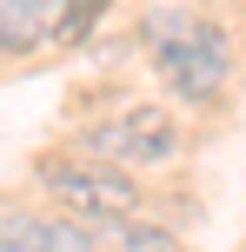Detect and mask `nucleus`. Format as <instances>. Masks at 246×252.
Segmentation results:
<instances>
[{"mask_svg": "<svg viewBox=\"0 0 246 252\" xmlns=\"http://www.w3.org/2000/svg\"><path fill=\"white\" fill-rule=\"evenodd\" d=\"M47 239V219L27 213V206H0V252H40Z\"/></svg>", "mask_w": 246, "mask_h": 252, "instance_id": "423d86ee", "label": "nucleus"}, {"mask_svg": "<svg viewBox=\"0 0 246 252\" xmlns=\"http://www.w3.org/2000/svg\"><path fill=\"white\" fill-rule=\"evenodd\" d=\"M80 153L100 159V166H113V173L167 166L173 153H180V120H173L167 106H127V113L87 126V133H80Z\"/></svg>", "mask_w": 246, "mask_h": 252, "instance_id": "7ed1b4c3", "label": "nucleus"}, {"mask_svg": "<svg viewBox=\"0 0 246 252\" xmlns=\"http://www.w3.org/2000/svg\"><path fill=\"white\" fill-rule=\"evenodd\" d=\"M34 173H40V186L67 206V219L120 226V219L140 213V179L113 173V166H100V159H80V153H40Z\"/></svg>", "mask_w": 246, "mask_h": 252, "instance_id": "f03ea898", "label": "nucleus"}, {"mask_svg": "<svg viewBox=\"0 0 246 252\" xmlns=\"http://www.w3.org/2000/svg\"><path fill=\"white\" fill-rule=\"evenodd\" d=\"M100 13H106V0H60V13H53V33L47 40H87L93 27H100Z\"/></svg>", "mask_w": 246, "mask_h": 252, "instance_id": "0eeeda50", "label": "nucleus"}, {"mask_svg": "<svg viewBox=\"0 0 246 252\" xmlns=\"http://www.w3.org/2000/svg\"><path fill=\"white\" fill-rule=\"evenodd\" d=\"M60 0H0V53H27L53 33Z\"/></svg>", "mask_w": 246, "mask_h": 252, "instance_id": "20e7f679", "label": "nucleus"}, {"mask_svg": "<svg viewBox=\"0 0 246 252\" xmlns=\"http://www.w3.org/2000/svg\"><path fill=\"white\" fill-rule=\"evenodd\" d=\"M146 53H153L160 80H167L173 100L186 106H213L226 93V80H233V47H226V33L207 20V13L193 7H160L146 13Z\"/></svg>", "mask_w": 246, "mask_h": 252, "instance_id": "f257e3e1", "label": "nucleus"}, {"mask_svg": "<svg viewBox=\"0 0 246 252\" xmlns=\"http://www.w3.org/2000/svg\"><path fill=\"white\" fill-rule=\"evenodd\" d=\"M113 246L120 252H186V239L173 226H153V219H120L113 226Z\"/></svg>", "mask_w": 246, "mask_h": 252, "instance_id": "39448f33", "label": "nucleus"}, {"mask_svg": "<svg viewBox=\"0 0 246 252\" xmlns=\"http://www.w3.org/2000/svg\"><path fill=\"white\" fill-rule=\"evenodd\" d=\"M40 252H100V232L87 226V219H47V239H40Z\"/></svg>", "mask_w": 246, "mask_h": 252, "instance_id": "6e6552de", "label": "nucleus"}]
</instances>
